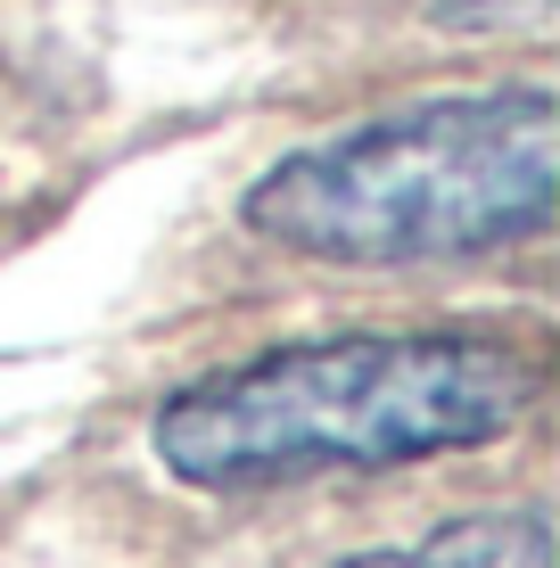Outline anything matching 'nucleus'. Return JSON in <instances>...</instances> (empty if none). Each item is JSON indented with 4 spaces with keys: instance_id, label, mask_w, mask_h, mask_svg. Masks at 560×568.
I'll return each mask as SVG.
<instances>
[{
    "instance_id": "obj_1",
    "label": "nucleus",
    "mask_w": 560,
    "mask_h": 568,
    "mask_svg": "<svg viewBox=\"0 0 560 568\" xmlns=\"http://www.w3.org/2000/svg\"><path fill=\"white\" fill-rule=\"evenodd\" d=\"M544 363L487 329H338L288 338L173 387L149 454L198 495H273L338 469H413L511 437Z\"/></svg>"
},
{
    "instance_id": "obj_2",
    "label": "nucleus",
    "mask_w": 560,
    "mask_h": 568,
    "mask_svg": "<svg viewBox=\"0 0 560 568\" xmlns=\"http://www.w3.org/2000/svg\"><path fill=\"white\" fill-rule=\"evenodd\" d=\"M560 206V100L544 83L446 91L288 149L240 199L256 240L305 264L396 272L544 240Z\"/></svg>"
},
{
    "instance_id": "obj_3",
    "label": "nucleus",
    "mask_w": 560,
    "mask_h": 568,
    "mask_svg": "<svg viewBox=\"0 0 560 568\" xmlns=\"http://www.w3.org/2000/svg\"><path fill=\"white\" fill-rule=\"evenodd\" d=\"M330 568H552V511L544 503L470 511V519H446L413 544L355 552V560H330Z\"/></svg>"
},
{
    "instance_id": "obj_4",
    "label": "nucleus",
    "mask_w": 560,
    "mask_h": 568,
    "mask_svg": "<svg viewBox=\"0 0 560 568\" xmlns=\"http://www.w3.org/2000/svg\"><path fill=\"white\" fill-rule=\"evenodd\" d=\"M437 26H454V33H544L552 0H437Z\"/></svg>"
}]
</instances>
